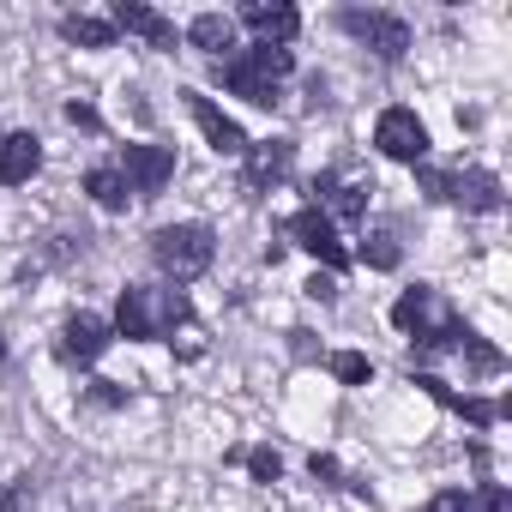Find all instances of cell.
I'll return each instance as SVG.
<instances>
[{
    "instance_id": "obj_1",
    "label": "cell",
    "mask_w": 512,
    "mask_h": 512,
    "mask_svg": "<svg viewBox=\"0 0 512 512\" xmlns=\"http://www.w3.org/2000/svg\"><path fill=\"white\" fill-rule=\"evenodd\" d=\"M187 320H193V308H187V296L169 290V284H127V290H121V308H115V332L133 338V344H145V338H175V326H187Z\"/></svg>"
},
{
    "instance_id": "obj_2",
    "label": "cell",
    "mask_w": 512,
    "mask_h": 512,
    "mask_svg": "<svg viewBox=\"0 0 512 512\" xmlns=\"http://www.w3.org/2000/svg\"><path fill=\"white\" fill-rule=\"evenodd\" d=\"M290 67H296V55H290V49L260 43V49H247V55L217 61V85H229L235 97L272 109V103H278V91H284V79H290Z\"/></svg>"
},
{
    "instance_id": "obj_3",
    "label": "cell",
    "mask_w": 512,
    "mask_h": 512,
    "mask_svg": "<svg viewBox=\"0 0 512 512\" xmlns=\"http://www.w3.org/2000/svg\"><path fill=\"white\" fill-rule=\"evenodd\" d=\"M211 253H217V235H211L205 223H163V229L151 235V260H157L163 278H175V284L205 278V272H211Z\"/></svg>"
},
{
    "instance_id": "obj_4",
    "label": "cell",
    "mask_w": 512,
    "mask_h": 512,
    "mask_svg": "<svg viewBox=\"0 0 512 512\" xmlns=\"http://www.w3.org/2000/svg\"><path fill=\"white\" fill-rule=\"evenodd\" d=\"M422 187L428 199H446L464 211H500V181L482 169H422Z\"/></svg>"
},
{
    "instance_id": "obj_5",
    "label": "cell",
    "mask_w": 512,
    "mask_h": 512,
    "mask_svg": "<svg viewBox=\"0 0 512 512\" xmlns=\"http://www.w3.org/2000/svg\"><path fill=\"white\" fill-rule=\"evenodd\" d=\"M338 25L362 43V49H374L380 61H404V49H410V25L404 19H392V13H338Z\"/></svg>"
},
{
    "instance_id": "obj_6",
    "label": "cell",
    "mask_w": 512,
    "mask_h": 512,
    "mask_svg": "<svg viewBox=\"0 0 512 512\" xmlns=\"http://www.w3.org/2000/svg\"><path fill=\"white\" fill-rule=\"evenodd\" d=\"M374 145H380L392 163H422V157H428V127H422L416 109H386V115L374 121Z\"/></svg>"
},
{
    "instance_id": "obj_7",
    "label": "cell",
    "mask_w": 512,
    "mask_h": 512,
    "mask_svg": "<svg viewBox=\"0 0 512 512\" xmlns=\"http://www.w3.org/2000/svg\"><path fill=\"white\" fill-rule=\"evenodd\" d=\"M290 235H296V247L314 253L326 272H344V266H350V253H344V241H338V229H332V217H326L320 205H302V211L290 217Z\"/></svg>"
},
{
    "instance_id": "obj_8",
    "label": "cell",
    "mask_w": 512,
    "mask_h": 512,
    "mask_svg": "<svg viewBox=\"0 0 512 512\" xmlns=\"http://www.w3.org/2000/svg\"><path fill=\"white\" fill-rule=\"evenodd\" d=\"M115 169L127 175V187H133L139 199H151V193L169 187V175H175V151H169V145H121V163H115Z\"/></svg>"
},
{
    "instance_id": "obj_9",
    "label": "cell",
    "mask_w": 512,
    "mask_h": 512,
    "mask_svg": "<svg viewBox=\"0 0 512 512\" xmlns=\"http://www.w3.org/2000/svg\"><path fill=\"white\" fill-rule=\"evenodd\" d=\"M290 163H296V145H290V139H260V145H247L241 187H247V193H266V187H278V181L290 175Z\"/></svg>"
},
{
    "instance_id": "obj_10",
    "label": "cell",
    "mask_w": 512,
    "mask_h": 512,
    "mask_svg": "<svg viewBox=\"0 0 512 512\" xmlns=\"http://www.w3.org/2000/svg\"><path fill=\"white\" fill-rule=\"evenodd\" d=\"M241 25L260 37V43L284 49V43L302 31V13H296V7H284V0H247V7H241Z\"/></svg>"
},
{
    "instance_id": "obj_11",
    "label": "cell",
    "mask_w": 512,
    "mask_h": 512,
    "mask_svg": "<svg viewBox=\"0 0 512 512\" xmlns=\"http://www.w3.org/2000/svg\"><path fill=\"white\" fill-rule=\"evenodd\" d=\"M109 25L115 31H133V37H145L151 49H175V19H163L157 7H145V0H115V13H109Z\"/></svg>"
},
{
    "instance_id": "obj_12",
    "label": "cell",
    "mask_w": 512,
    "mask_h": 512,
    "mask_svg": "<svg viewBox=\"0 0 512 512\" xmlns=\"http://www.w3.org/2000/svg\"><path fill=\"white\" fill-rule=\"evenodd\" d=\"M187 109H193V121H199V133L211 139V151H223V157H247V133H241V121H229L211 97H199V91H187Z\"/></svg>"
},
{
    "instance_id": "obj_13",
    "label": "cell",
    "mask_w": 512,
    "mask_h": 512,
    "mask_svg": "<svg viewBox=\"0 0 512 512\" xmlns=\"http://www.w3.org/2000/svg\"><path fill=\"white\" fill-rule=\"evenodd\" d=\"M103 350H109V326H103L97 314H73V320L61 326V362H73V368H91Z\"/></svg>"
},
{
    "instance_id": "obj_14",
    "label": "cell",
    "mask_w": 512,
    "mask_h": 512,
    "mask_svg": "<svg viewBox=\"0 0 512 512\" xmlns=\"http://www.w3.org/2000/svg\"><path fill=\"white\" fill-rule=\"evenodd\" d=\"M37 169H43V145H37V133H13L7 145H0V187H25Z\"/></svg>"
},
{
    "instance_id": "obj_15",
    "label": "cell",
    "mask_w": 512,
    "mask_h": 512,
    "mask_svg": "<svg viewBox=\"0 0 512 512\" xmlns=\"http://www.w3.org/2000/svg\"><path fill=\"white\" fill-rule=\"evenodd\" d=\"M416 386H422V392H428L434 404H446V410H458V416H470L476 428H488L494 416H506V404H488V398H458V392H452L446 380H434V374H416Z\"/></svg>"
},
{
    "instance_id": "obj_16",
    "label": "cell",
    "mask_w": 512,
    "mask_h": 512,
    "mask_svg": "<svg viewBox=\"0 0 512 512\" xmlns=\"http://www.w3.org/2000/svg\"><path fill=\"white\" fill-rule=\"evenodd\" d=\"M187 43L205 49L211 61H229V49H235V19H223V13H199V19L187 25Z\"/></svg>"
},
{
    "instance_id": "obj_17",
    "label": "cell",
    "mask_w": 512,
    "mask_h": 512,
    "mask_svg": "<svg viewBox=\"0 0 512 512\" xmlns=\"http://www.w3.org/2000/svg\"><path fill=\"white\" fill-rule=\"evenodd\" d=\"M85 193L103 205V211H127V199H133V187H127V175L115 169V163H103V169H91L85 175Z\"/></svg>"
},
{
    "instance_id": "obj_18",
    "label": "cell",
    "mask_w": 512,
    "mask_h": 512,
    "mask_svg": "<svg viewBox=\"0 0 512 512\" xmlns=\"http://www.w3.org/2000/svg\"><path fill=\"white\" fill-rule=\"evenodd\" d=\"M314 193H320V199H326L338 217H362V211H368V187H362V181H338V175H320V181H314Z\"/></svg>"
},
{
    "instance_id": "obj_19",
    "label": "cell",
    "mask_w": 512,
    "mask_h": 512,
    "mask_svg": "<svg viewBox=\"0 0 512 512\" xmlns=\"http://www.w3.org/2000/svg\"><path fill=\"white\" fill-rule=\"evenodd\" d=\"M61 37L79 43V49H109L115 43V25L109 19H91V13H67L61 19Z\"/></svg>"
},
{
    "instance_id": "obj_20",
    "label": "cell",
    "mask_w": 512,
    "mask_h": 512,
    "mask_svg": "<svg viewBox=\"0 0 512 512\" xmlns=\"http://www.w3.org/2000/svg\"><path fill=\"white\" fill-rule=\"evenodd\" d=\"M404 260V247H398V229H368V241H362V266H374V272H392Z\"/></svg>"
},
{
    "instance_id": "obj_21",
    "label": "cell",
    "mask_w": 512,
    "mask_h": 512,
    "mask_svg": "<svg viewBox=\"0 0 512 512\" xmlns=\"http://www.w3.org/2000/svg\"><path fill=\"white\" fill-rule=\"evenodd\" d=\"M235 458L253 470V482H278V476H284V458H278L272 446H253V452H235Z\"/></svg>"
},
{
    "instance_id": "obj_22",
    "label": "cell",
    "mask_w": 512,
    "mask_h": 512,
    "mask_svg": "<svg viewBox=\"0 0 512 512\" xmlns=\"http://www.w3.org/2000/svg\"><path fill=\"white\" fill-rule=\"evenodd\" d=\"M332 374H338L344 386H368V374H374V362H368L362 350H338V356H332Z\"/></svg>"
},
{
    "instance_id": "obj_23",
    "label": "cell",
    "mask_w": 512,
    "mask_h": 512,
    "mask_svg": "<svg viewBox=\"0 0 512 512\" xmlns=\"http://www.w3.org/2000/svg\"><path fill=\"white\" fill-rule=\"evenodd\" d=\"M464 512H512V494L500 482H482L476 494H464Z\"/></svg>"
},
{
    "instance_id": "obj_24",
    "label": "cell",
    "mask_w": 512,
    "mask_h": 512,
    "mask_svg": "<svg viewBox=\"0 0 512 512\" xmlns=\"http://www.w3.org/2000/svg\"><path fill=\"white\" fill-rule=\"evenodd\" d=\"M458 350L470 356V368H476V374H500V368H506V362H500V350H488V344H482L476 332H470V338H464Z\"/></svg>"
},
{
    "instance_id": "obj_25",
    "label": "cell",
    "mask_w": 512,
    "mask_h": 512,
    "mask_svg": "<svg viewBox=\"0 0 512 512\" xmlns=\"http://www.w3.org/2000/svg\"><path fill=\"white\" fill-rule=\"evenodd\" d=\"M25 494H31V476L0 482V512H25Z\"/></svg>"
},
{
    "instance_id": "obj_26",
    "label": "cell",
    "mask_w": 512,
    "mask_h": 512,
    "mask_svg": "<svg viewBox=\"0 0 512 512\" xmlns=\"http://www.w3.org/2000/svg\"><path fill=\"white\" fill-rule=\"evenodd\" d=\"M67 121H73V127H91V133H97V127H103V121H97V109H91V103H67Z\"/></svg>"
},
{
    "instance_id": "obj_27",
    "label": "cell",
    "mask_w": 512,
    "mask_h": 512,
    "mask_svg": "<svg viewBox=\"0 0 512 512\" xmlns=\"http://www.w3.org/2000/svg\"><path fill=\"white\" fill-rule=\"evenodd\" d=\"M308 296H314V302H332V296H338V278H332V272H326V278L314 272V278H308Z\"/></svg>"
},
{
    "instance_id": "obj_28",
    "label": "cell",
    "mask_w": 512,
    "mask_h": 512,
    "mask_svg": "<svg viewBox=\"0 0 512 512\" xmlns=\"http://www.w3.org/2000/svg\"><path fill=\"white\" fill-rule=\"evenodd\" d=\"M428 512H464V488H446V494H434V500H428Z\"/></svg>"
},
{
    "instance_id": "obj_29",
    "label": "cell",
    "mask_w": 512,
    "mask_h": 512,
    "mask_svg": "<svg viewBox=\"0 0 512 512\" xmlns=\"http://www.w3.org/2000/svg\"><path fill=\"white\" fill-rule=\"evenodd\" d=\"M91 398H97V404H127V392H121V386H109V380H97V386H91Z\"/></svg>"
},
{
    "instance_id": "obj_30",
    "label": "cell",
    "mask_w": 512,
    "mask_h": 512,
    "mask_svg": "<svg viewBox=\"0 0 512 512\" xmlns=\"http://www.w3.org/2000/svg\"><path fill=\"white\" fill-rule=\"evenodd\" d=\"M314 476H320V482H338V458H326V452H314Z\"/></svg>"
},
{
    "instance_id": "obj_31",
    "label": "cell",
    "mask_w": 512,
    "mask_h": 512,
    "mask_svg": "<svg viewBox=\"0 0 512 512\" xmlns=\"http://www.w3.org/2000/svg\"><path fill=\"white\" fill-rule=\"evenodd\" d=\"M0 356H7V344H0Z\"/></svg>"
}]
</instances>
